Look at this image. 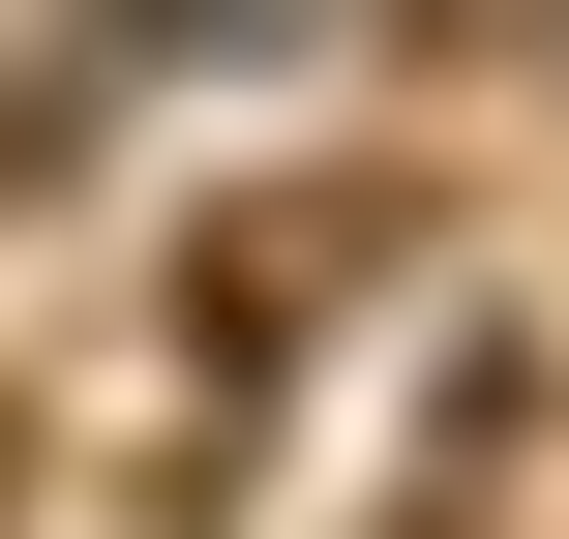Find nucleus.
<instances>
[{
	"mask_svg": "<svg viewBox=\"0 0 569 539\" xmlns=\"http://www.w3.org/2000/svg\"><path fill=\"white\" fill-rule=\"evenodd\" d=\"M390 240H420V180H390V150H300V180H240V210L180 240V360H300V330L390 270Z\"/></svg>",
	"mask_w": 569,
	"mask_h": 539,
	"instance_id": "obj_1",
	"label": "nucleus"
}]
</instances>
